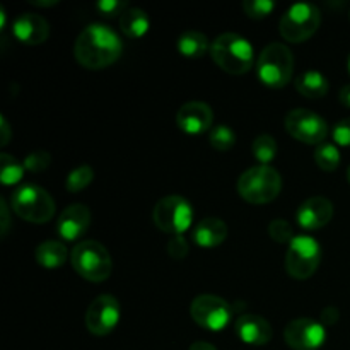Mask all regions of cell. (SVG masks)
<instances>
[{
  "label": "cell",
  "instance_id": "1",
  "mask_svg": "<svg viewBox=\"0 0 350 350\" xmlns=\"http://www.w3.org/2000/svg\"><path fill=\"white\" fill-rule=\"evenodd\" d=\"M123 43L118 34L105 24H91L77 36L74 55L88 70H101L122 57Z\"/></svg>",
  "mask_w": 350,
  "mask_h": 350
},
{
  "label": "cell",
  "instance_id": "2",
  "mask_svg": "<svg viewBox=\"0 0 350 350\" xmlns=\"http://www.w3.org/2000/svg\"><path fill=\"white\" fill-rule=\"evenodd\" d=\"M211 57L228 74L243 75L253 67L255 50L246 38L236 33H224L212 41Z\"/></svg>",
  "mask_w": 350,
  "mask_h": 350
},
{
  "label": "cell",
  "instance_id": "3",
  "mask_svg": "<svg viewBox=\"0 0 350 350\" xmlns=\"http://www.w3.org/2000/svg\"><path fill=\"white\" fill-rule=\"evenodd\" d=\"M282 190V178L272 166H253L246 170L238 180V193L243 200L253 205L270 204Z\"/></svg>",
  "mask_w": 350,
  "mask_h": 350
},
{
  "label": "cell",
  "instance_id": "4",
  "mask_svg": "<svg viewBox=\"0 0 350 350\" xmlns=\"http://www.w3.org/2000/svg\"><path fill=\"white\" fill-rule=\"evenodd\" d=\"M70 263L75 272L89 282H105L113 270V260L108 250L98 241H81L70 253Z\"/></svg>",
  "mask_w": 350,
  "mask_h": 350
},
{
  "label": "cell",
  "instance_id": "5",
  "mask_svg": "<svg viewBox=\"0 0 350 350\" xmlns=\"http://www.w3.org/2000/svg\"><path fill=\"white\" fill-rule=\"evenodd\" d=\"M10 207L17 217L33 224H46L55 215V200L38 185H23L10 195Z\"/></svg>",
  "mask_w": 350,
  "mask_h": 350
},
{
  "label": "cell",
  "instance_id": "6",
  "mask_svg": "<svg viewBox=\"0 0 350 350\" xmlns=\"http://www.w3.org/2000/svg\"><path fill=\"white\" fill-rule=\"evenodd\" d=\"M256 72L260 81L269 88H286L294 74L293 51L284 43H270L260 53Z\"/></svg>",
  "mask_w": 350,
  "mask_h": 350
},
{
  "label": "cell",
  "instance_id": "7",
  "mask_svg": "<svg viewBox=\"0 0 350 350\" xmlns=\"http://www.w3.org/2000/svg\"><path fill=\"white\" fill-rule=\"evenodd\" d=\"M321 24V12L313 3H294L279 24L280 36L289 43L308 41Z\"/></svg>",
  "mask_w": 350,
  "mask_h": 350
},
{
  "label": "cell",
  "instance_id": "8",
  "mask_svg": "<svg viewBox=\"0 0 350 350\" xmlns=\"http://www.w3.org/2000/svg\"><path fill=\"white\" fill-rule=\"evenodd\" d=\"M321 262L320 243L311 236H296L286 253V272L296 280L314 275Z\"/></svg>",
  "mask_w": 350,
  "mask_h": 350
},
{
  "label": "cell",
  "instance_id": "9",
  "mask_svg": "<svg viewBox=\"0 0 350 350\" xmlns=\"http://www.w3.org/2000/svg\"><path fill=\"white\" fill-rule=\"evenodd\" d=\"M152 219L157 229L178 236L190 229L191 221H193V208H191L190 202L185 200L183 197L170 195L157 202L152 212Z\"/></svg>",
  "mask_w": 350,
  "mask_h": 350
},
{
  "label": "cell",
  "instance_id": "10",
  "mask_svg": "<svg viewBox=\"0 0 350 350\" xmlns=\"http://www.w3.org/2000/svg\"><path fill=\"white\" fill-rule=\"evenodd\" d=\"M191 320L208 332H222L232 320V308L222 297L202 294L191 301Z\"/></svg>",
  "mask_w": 350,
  "mask_h": 350
},
{
  "label": "cell",
  "instance_id": "11",
  "mask_svg": "<svg viewBox=\"0 0 350 350\" xmlns=\"http://www.w3.org/2000/svg\"><path fill=\"white\" fill-rule=\"evenodd\" d=\"M286 130L293 139L308 146H321L328 135L327 122L306 108H296L287 113Z\"/></svg>",
  "mask_w": 350,
  "mask_h": 350
},
{
  "label": "cell",
  "instance_id": "12",
  "mask_svg": "<svg viewBox=\"0 0 350 350\" xmlns=\"http://www.w3.org/2000/svg\"><path fill=\"white\" fill-rule=\"evenodd\" d=\"M120 317L122 310L118 299L111 294H101L88 308L85 327L96 337H105L115 330L116 325L120 323Z\"/></svg>",
  "mask_w": 350,
  "mask_h": 350
},
{
  "label": "cell",
  "instance_id": "13",
  "mask_svg": "<svg viewBox=\"0 0 350 350\" xmlns=\"http://www.w3.org/2000/svg\"><path fill=\"white\" fill-rule=\"evenodd\" d=\"M284 340L293 350H318L327 340V328L321 321L297 318L286 327Z\"/></svg>",
  "mask_w": 350,
  "mask_h": 350
},
{
  "label": "cell",
  "instance_id": "14",
  "mask_svg": "<svg viewBox=\"0 0 350 350\" xmlns=\"http://www.w3.org/2000/svg\"><path fill=\"white\" fill-rule=\"evenodd\" d=\"M214 123V111L207 103H185L176 113V125L188 135H202L208 132Z\"/></svg>",
  "mask_w": 350,
  "mask_h": 350
},
{
  "label": "cell",
  "instance_id": "15",
  "mask_svg": "<svg viewBox=\"0 0 350 350\" xmlns=\"http://www.w3.org/2000/svg\"><path fill=\"white\" fill-rule=\"evenodd\" d=\"M91 226V212L84 204H72L57 221V232L65 241H77Z\"/></svg>",
  "mask_w": 350,
  "mask_h": 350
},
{
  "label": "cell",
  "instance_id": "16",
  "mask_svg": "<svg viewBox=\"0 0 350 350\" xmlns=\"http://www.w3.org/2000/svg\"><path fill=\"white\" fill-rule=\"evenodd\" d=\"M334 217V204L325 197L308 198L297 208V224L306 231H317L325 228Z\"/></svg>",
  "mask_w": 350,
  "mask_h": 350
},
{
  "label": "cell",
  "instance_id": "17",
  "mask_svg": "<svg viewBox=\"0 0 350 350\" xmlns=\"http://www.w3.org/2000/svg\"><path fill=\"white\" fill-rule=\"evenodd\" d=\"M234 332L241 342L255 347H262L272 340V327L263 317L255 313H245L236 320Z\"/></svg>",
  "mask_w": 350,
  "mask_h": 350
},
{
  "label": "cell",
  "instance_id": "18",
  "mask_svg": "<svg viewBox=\"0 0 350 350\" xmlns=\"http://www.w3.org/2000/svg\"><path fill=\"white\" fill-rule=\"evenodd\" d=\"M12 34L23 44L36 46V44H43L48 40V36H50V24L46 23L44 17L38 16V14H21L14 21Z\"/></svg>",
  "mask_w": 350,
  "mask_h": 350
},
{
  "label": "cell",
  "instance_id": "19",
  "mask_svg": "<svg viewBox=\"0 0 350 350\" xmlns=\"http://www.w3.org/2000/svg\"><path fill=\"white\" fill-rule=\"evenodd\" d=\"M228 238V226L219 217H207L193 229V243L198 248H217Z\"/></svg>",
  "mask_w": 350,
  "mask_h": 350
},
{
  "label": "cell",
  "instance_id": "20",
  "mask_svg": "<svg viewBox=\"0 0 350 350\" xmlns=\"http://www.w3.org/2000/svg\"><path fill=\"white\" fill-rule=\"evenodd\" d=\"M118 23L123 34L126 38H132V40H139V38L146 36L150 27V19L146 14V10L137 9V7H129L118 17Z\"/></svg>",
  "mask_w": 350,
  "mask_h": 350
},
{
  "label": "cell",
  "instance_id": "21",
  "mask_svg": "<svg viewBox=\"0 0 350 350\" xmlns=\"http://www.w3.org/2000/svg\"><path fill=\"white\" fill-rule=\"evenodd\" d=\"M294 85H296V91L308 99L323 98L330 89L328 79L318 70H306L297 75Z\"/></svg>",
  "mask_w": 350,
  "mask_h": 350
},
{
  "label": "cell",
  "instance_id": "22",
  "mask_svg": "<svg viewBox=\"0 0 350 350\" xmlns=\"http://www.w3.org/2000/svg\"><path fill=\"white\" fill-rule=\"evenodd\" d=\"M176 48L185 58H202L211 51L207 36L200 31H185L176 41Z\"/></svg>",
  "mask_w": 350,
  "mask_h": 350
},
{
  "label": "cell",
  "instance_id": "23",
  "mask_svg": "<svg viewBox=\"0 0 350 350\" xmlns=\"http://www.w3.org/2000/svg\"><path fill=\"white\" fill-rule=\"evenodd\" d=\"M67 246L60 241H44L36 248V262L38 265L44 269H58L67 262Z\"/></svg>",
  "mask_w": 350,
  "mask_h": 350
},
{
  "label": "cell",
  "instance_id": "24",
  "mask_svg": "<svg viewBox=\"0 0 350 350\" xmlns=\"http://www.w3.org/2000/svg\"><path fill=\"white\" fill-rule=\"evenodd\" d=\"M24 171H26V167L23 163H19L10 154L2 152V156H0V181L5 187L19 183L24 176Z\"/></svg>",
  "mask_w": 350,
  "mask_h": 350
},
{
  "label": "cell",
  "instance_id": "25",
  "mask_svg": "<svg viewBox=\"0 0 350 350\" xmlns=\"http://www.w3.org/2000/svg\"><path fill=\"white\" fill-rule=\"evenodd\" d=\"M252 150H253V156H255V159L258 161L260 164H263V166H269V164L272 163L277 156L275 139L270 135H267V133L258 135L255 140H253Z\"/></svg>",
  "mask_w": 350,
  "mask_h": 350
},
{
  "label": "cell",
  "instance_id": "26",
  "mask_svg": "<svg viewBox=\"0 0 350 350\" xmlns=\"http://www.w3.org/2000/svg\"><path fill=\"white\" fill-rule=\"evenodd\" d=\"M92 180H94V170L89 164H81V166H77L67 174L65 188L70 193H79L81 190L88 188Z\"/></svg>",
  "mask_w": 350,
  "mask_h": 350
},
{
  "label": "cell",
  "instance_id": "27",
  "mask_svg": "<svg viewBox=\"0 0 350 350\" xmlns=\"http://www.w3.org/2000/svg\"><path fill=\"white\" fill-rule=\"evenodd\" d=\"M314 161H317L318 167L323 171H335L340 166V150L334 144H321L318 149L314 150Z\"/></svg>",
  "mask_w": 350,
  "mask_h": 350
},
{
  "label": "cell",
  "instance_id": "28",
  "mask_svg": "<svg viewBox=\"0 0 350 350\" xmlns=\"http://www.w3.org/2000/svg\"><path fill=\"white\" fill-rule=\"evenodd\" d=\"M208 142L219 152H228L236 146V133L226 125H217L208 133Z\"/></svg>",
  "mask_w": 350,
  "mask_h": 350
},
{
  "label": "cell",
  "instance_id": "29",
  "mask_svg": "<svg viewBox=\"0 0 350 350\" xmlns=\"http://www.w3.org/2000/svg\"><path fill=\"white\" fill-rule=\"evenodd\" d=\"M273 9H275V3L272 0H246L243 3V10L250 19H265Z\"/></svg>",
  "mask_w": 350,
  "mask_h": 350
},
{
  "label": "cell",
  "instance_id": "30",
  "mask_svg": "<svg viewBox=\"0 0 350 350\" xmlns=\"http://www.w3.org/2000/svg\"><path fill=\"white\" fill-rule=\"evenodd\" d=\"M269 236L277 243H287L293 241L296 236H294V229L293 226L289 224L284 219H275L269 224Z\"/></svg>",
  "mask_w": 350,
  "mask_h": 350
},
{
  "label": "cell",
  "instance_id": "31",
  "mask_svg": "<svg viewBox=\"0 0 350 350\" xmlns=\"http://www.w3.org/2000/svg\"><path fill=\"white\" fill-rule=\"evenodd\" d=\"M51 163V156L46 150H33L31 154H27L26 159L23 161L24 167L31 173H41V171H46L48 166Z\"/></svg>",
  "mask_w": 350,
  "mask_h": 350
},
{
  "label": "cell",
  "instance_id": "32",
  "mask_svg": "<svg viewBox=\"0 0 350 350\" xmlns=\"http://www.w3.org/2000/svg\"><path fill=\"white\" fill-rule=\"evenodd\" d=\"M126 9H129V5L125 2H120V0H99L96 3V10L103 17H120Z\"/></svg>",
  "mask_w": 350,
  "mask_h": 350
},
{
  "label": "cell",
  "instance_id": "33",
  "mask_svg": "<svg viewBox=\"0 0 350 350\" xmlns=\"http://www.w3.org/2000/svg\"><path fill=\"white\" fill-rule=\"evenodd\" d=\"M188 252H190V246H188V241L185 239L183 234L173 236V238L167 241V253L173 260H183L187 258Z\"/></svg>",
  "mask_w": 350,
  "mask_h": 350
},
{
  "label": "cell",
  "instance_id": "34",
  "mask_svg": "<svg viewBox=\"0 0 350 350\" xmlns=\"http://www.w3.org/2000/svg\"><path fill=\"white\" fill-rule=\"evenodd\" d=\"M334 140L342 147H350V118H344L334 126Z\"/></svg>",
  "mask_w": 350,
  "mask_h": 350
},
{
  "label": "cell",
  "instance_id": "35",
  "mask_svg": "<svg viewBox=\"0 0 350 350\" xmlns=\"http://www.w3.org/2000/svg\"><path fill=\"white\" fill-rule=\"evenodd\" d=\"M0 215H2V219H0V232H2V236L5 238L7 234H9V229H10V214H9V205L5 204V200H0Z\"/></svg>",
  "mask_w": 350,
  "mask_h": 350
},
{
  "label": "cell",
  "instance_id": "36",
  "mask_svg": "<svg viewBox=\"0 0 350 350\" xmlns=\"http://www.w3.org/2000/svg\"><path fill=\"white\" fill-rule=\"evenodd\" d=\"M338 318H340V314H338V310L337 308H325L323 311H321V325H325V327H332V325H335L338 321Z\"/></svg>",
  "mask_w": 350,
  "mask_h": 350
},
{
  "label": "cell",
  "instance_id": "37",
  "mask_svg": "<svg viewBox=\"0 0 350 350\" xmlns=\"http://www.w3.org/2000/svg\"><path fill=\"white\" fill-rule=\"evenodd\" d=\"M10 137H12V130H10L9 122H7L5 116H0V146L5 147L9 144Z\"/></svg>",
  "mask_w": 350,
  "mask_h": 350
},
{
  "label": "cell",
  "instance_id": "38",
  "mask_svg": "<svg viewBox=\"0 0 350 350\" xmlns=\"http://www.w3.org/2000/svg\"><path fill=\"white\" fill-rule=\"evenodd\" d=\"M338 99H340L342 105L347 106V108H350V84L344 85V88L340 89V94H338Z\"/></svg>",
  "mask_w": 350,
  "mask_h": 350
},
{
  "label": "cell",
  "instance_id": "39",
  "mask_svg": "<svg viewBox=\"0 0 350 350\" xmlns=\"http://www.w3.org/2000/svg\"><path fill=\"white\" fill-rule=\"evenodd\" d=\"M188 350H217V349H215L212 344H208V342L198 340V342H195V344H191Z\"/></svg>",
  "mask_w": 350,
  "mask_h": 350
},
{
  "label": "cell",
  "instance_id": "40",
  "mask_svg": "<svg viewBox=\"0 0 350 350\" xmlns=\"http://www.w3.org/2000/svg\"><path fill=\"white\" fill-rule=\"evenodd\" d=\"M29 3L36 7H51V5H57L58 0H29Z\"/></svg>",
  "mask_w": 350,
  "mask_h": 350
},
{
  "label": "cell",
  "instance_id": "41",
  "mask_svg": "<svg viewBox=\"0 0 350 350\" xmlns=\"http://www.w3.org/2000/svg\"><path fill=\"white\" fill-rule=\"evenodd\" d=\"M5 10L0 9V29H5Z\"/></svg>",
  "mask_w": 350,
  "mask_h": 350
},
{
  "label": "cell",
  "instance_id": "42",
  "mask_svg": "<svg viewBox=\"0 0 350 350\" xmlns=\"http://www.w3.org/2000/svg\"><path fill=\"white\" fill-rule=\"evenodd\" d=\"M347 68H349V75H350V55H349V60H347Z\"/></svg>",
  "mask_w": 350,
  "mask_h": 350
},
{
  "label": "cell",
  "instance_id": "43",
  "mask_svg": "<svg viewBox=\"0 0 350 350\" xmlns=\"http://www.w3.org/2000/svg\"><path fill=\"white\" fill-rule=\"evenodd\" d=\"M347 180H349V183H350V166H349V170H347Z\"/></svg>",
  "mask_w": 350,
  "mask_h": 350
},
{
  "label": "cell",
  "instance_id": "44",
  "mask_svg": "<svg viewBox=\"0 0 350 350\" xmlns=\"http://www.w3.org/2000/svg\"><path fill=\"white\" fill-rule=\"evenodd\" d=\"M349 17H350V14H349Z\"/></svg>",
  "mask_w": 350,
  "mask_h": 350
}]
</instances>
